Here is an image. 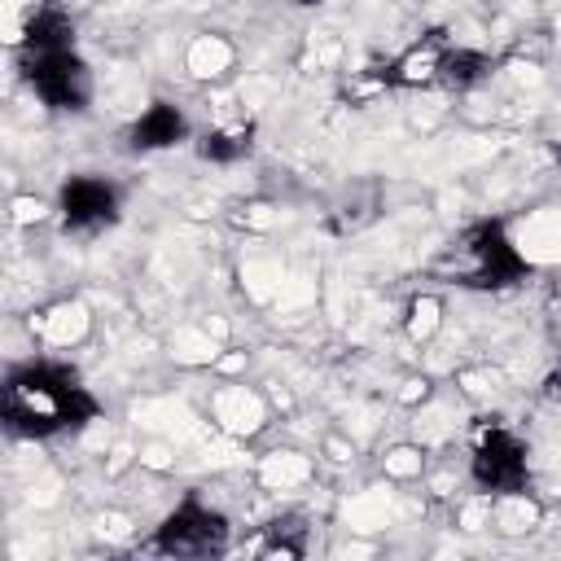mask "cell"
Here are the masks:
<instances>
[{
	"label": "cell",
	"instance_id": "12",
	"mask_svg": "<svg viewBox=\"0 0 561 561\" xmlns=\"http://www.w3.org/2000/svg\"><path fill=\"white\" fill-rule=\"evenodd\" d=\"M302 530H307V526H298L294 517L272 522V526H267V539L259 543V552H263V557H302V548H307V543H302Z\"/></svg>",
	"mask_w": 561,
	"mask_h": 561
},
{
	"label": "cell",
	"instance_id": "9",
	"mask_svg": "<svg viewBox=\"0 0 561 561\" xmlns=\"http://www.w3.org/2000/svg\"><path fill=\"white\" fill-rule=\"evenodd\" d=\"M70 39H75V22H70L57 4L39 9V13L26 22V48H31V53H61V48H70Z\"/></svg>",
	"mask_w": 561,
	"mask_h": 561
},
{
	"label": "cell",
	"instance_id": "13",
	"mask_svg": "<svg viewBox=\"0 0 561 561\" xmlns=\"http://www.w3.org/2000/svg\"><path fill=\"white\" fill-rule=\"evenodd\" d=\"M294 4H316V0H294Z\"/></svg>",
	"mask_w": 561,
	"mask_h": 561
},
{
	"label": "cell",
	"instance_id": "10",
	"mask_svg": "<svg viewBox=\"0 0 561 561\" xmlns=\"http://www.w3.org/2000/svg\"><path fill=\"white\" fill-rule=\"evenodd\" d=\"M250 127H219V131H206L202 136V145H197V153L206 158V162H237V158H245L250 153Z\"/></svg>",
	"mask_w": 561,
	"mask_h": 561
},
{
	"label": "cell",
	"instance_id": "4",
	"mask_svg": "<svg viewBox=\"0 0 561 561\" xmlns=\"http://www.w3.org/2000/svg\"><path fill=\"white\" fill-rule=\"evenodd\" d=\"M26 79L39 92V101L53 105V110H83L88 96H92L88 66L70 48H61V53H31Z\"/></svg>",
	"mask_w": 561,
	"mask_h": 561
},
{
	"label": "cell",
	"instance_id": "11",
	"mask_svg": "<svg viewBox=\"0 0 561 561\" xmlns=\"http://www.w3.org/2000/svg\"><path fill=\"white\" fill-rule=\"evenodd\" d=\"M486 70H491V66H486L482 53H473V48H447L443 70H438V83H447V88H469V83H478Z\"/></svg>",
	"mask_w": 561,
	"mask_h": 561
},
{
	"label": "cell",
	"instance_id": "1",
	"mask_svg": "<svg viewBox=\"0 0 561 561\" xmlns=\"http://www.w3.org/2000/svg\"><path fill=\"white\" fill-rule=\"evenodd\" d=\"M96 416V399L75 381V373L35 364L9 377L4 386V421L18 434L44 438L57 430H79Z\"/></svg>",
	"mask_w": 561,
	"mask_h": 561
},
{
	"label": "cell",
	"instance_id": "7",
	"mask_svg": "<svg viewBox=\"0 0 561 561\" xmlns=\"http://www.w3.org/2000/svg\"><path fill=\"white\" fill-rule=\"evenodd\" d=\"M447 48H451V44L443 39V31L421 35L416 44H408V48L386 66L390 83H394V88H425V83H438V70H443Z\"/></svg>",
	"mask_w": 561,
	"mask_h": 561
},
{
	"label": "cell",
	"instance_id": "2",
	"mask_svg": "<svg viewBox=\"0 0 561 561\" xmlns=\"http://www.w3.org/2000/svg\"><path fill=\"white\" fill-rule=\"evenodd\" d=\"M460 254H465L460 276H465L469 285L500 289V285H513V280L526 276V259L513 250V241L504 237L500 224H478V228L460 241Z\"/></svg>",
	"mask_w": 561,
	"mask_h": 561
},
{
	"label": "cell",
	"instance_id": "8",
	"mask_svg": "<svg viewBox=\"0 0 561 561\" xmlns=\"http://www.w3.org/2000/svg\"><path fill=\"white\" fill-rule=\"evenodd\" d=\"M180 136H184V114H180L175 105H167V101L149 105V110L136 118V127H131V145H136V149H167V145H175Z\"/></svg>",
	"mask_w": 561,
	"mask_h": 561
},
{
	"label": "cell",
	"instance_id": "6",
	"mask_svg": "<svg viewBox=\"0 0 561 561\" xmlns=\"http://www.w3.org/2000/svg\"><path fill=\"white\" fill-rule=\"evenodd\" d=\"M114 210H118V197L96 175H75L61 188V219H66V228H79V232L101 228V224L114 219Z\"/></svg>",
	"mask_w": 561,
	"mask_h": 561
},
{
	"label": "cell",
	"instance_id": "5",
	"mask_svg": "<svg viewBox=\"0 0 561 561\" xmlns=\"http://www.w3.org/2000/svg\"><path fill=\"white\" fill-rule=\"evenodd\" d=\"M473 478H478V486L500 491V495L522 491V482H526V447L508 430H486L478 451H473Z\"/></svg>",
	"mask_w": 561,
	"mask_h": 561
},
{
	"label": "cell",
	"instance_id": "3",
	"mask_svg": "<svg viewBox=\"0 0 561 561\" xmlns=\"http://www.w3.org/2000/svg\"><path fill=\"white\" fill-rule=\"evenodd\" d=\"M228 543V522L215 508H202L197 500H184L153 535V548L167 557H210L224 552Z\"/></svg>",
	"mask_w": 561,
	"mask_h": 561
}]
</instances>
